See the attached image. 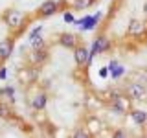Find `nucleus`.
I'll use <instances>...</instances> for the list:
<instances>
[{"label":"nucleus","instance_id":"obj_7","mask_svg":"<svg viewBox=\"0 0 147 138\" xmlns=\"http://www.w3.org/2000/svg\"><path fill=\"white\" fill-rule=\"evenodd\" d=\"M88 57H90V52L85 48V46H76L74 48V59H76V63L79 64H85V63H88Z\"/></svg>","mask_w":147,"mask_h":138},{"label":"nucleus","instance_id":"obj_1","mask_svg":"<svg viewBox=\"0 0 147 138\" xmlns=\"http://www.w3.org/2000/svg\"><path fill=\"white\" fill-rule=\"evenodd\" d=\"M42 30H44L42 26H35L33 30L30 31V35H28V41H30V44H31V48H33V50H39V48H42V46H44Z\"/></svg>","mask_w":147,"mask_h":138},{"label":"nucleus","instance_id":"obj_16","mask_svg":"<svg viewBox=\"0 0 147 138\" xmlns=\"http://www.w3.org/2000/svg\"><path fill=\"white\" fill-rule=\"evenodd\" d=\"M63 18H64V22H68V24H76V17H74V13H70V11L64 13Z\"/></svg>","mask_w":147,"mask_h":138},{"label":"nucleus","instance_id":"obj_15","mask_svg":"<svg viewBox=\"0 0 147 138\" xmlns=\"http://www.w3.org/2000/svg\"><path fill=\"white\" fill-rule=\"evenodd\" d=\"M42 59H46V53L40 48L35 50V52H33V61H42Z\"/></svg>","mask_w":147,"mask_h":138},{"label":"nucleus","instance_id":"obj_20","mask_svg":"<svg viewBox=\"0 0 147 138\" xmlns=\"http://www.w3.org/2000/svg\"><path fill=\"white\" fill-rule=\"evenodd\" d=\"M74 135H76V136H88V135H86V133H83V131H76V133H74Z\"/></svg>","mask_w":147,"mask_h":138},{"label":"nucleus","instance_id":"obj_10","mask_svg":"<svg viewBox=\"0 0 147 138\" xmlns=\"http://www.w3.org/2000/svg\"><path fill=\"white\" fill-rule=\"evenodd\" d=\"M46 105H48V98H46L44 94H39V96H35L33 101H31V107H33L35 110H42Z\"/></svg>","mask_w":147,"mask_h":138},{"label":"nucleus","instance_id":"obj_18","mask_svg":"<svg viewBox=\"0 0 147 138\" xmlns=\"http://www.w3.org/2000/svg\"><path fill=\"white\" fill-rule=\"evenodd\" d=\"M0 116H7V107L4 103H0Z\"/></svg>","mask_w":147,"mask_h":138},{"label":"nucleus","instance_id":"obj_2","mask_svg":"<svg viewBox=\"0 0 147 138\" xmlns=\"http://www.w3.org/2000/svg\"><path fill=\"white\" fill-rule=\"evenodd\" d=\"M109 50V39L107 37H98V39L94 41V44H92V48H90V57H88V64L92 63V59L96 57L98 53H103V52H107Z\"/></svg>","mask_w":147,"mask_h":138},{"label":"nucleus","instance_id":"obj_17","mask_svg":"<svg viewBox=\"0 0 147 138\" xmlns=\"http://www.w3.org/2000/svg\"><path fill=\"white\" fill-rule=\"evenodd\" d=\"M109 74H110V68L109 66H101V70H99V76L101 77H107Z\"/></svg>","mask_w":147,"mask_h":138},{"label":"nucleus","instance_id":"obj_9","mask_svg":"<svg viewBox=\"0 0 147 138\" xmlns=\"http://www.w3.org/2000/svg\"><path fill=\"white\" fill-rule=\"evenodd\" d=\"M131 120H132V123H136V125H144L147 122V112L145 110H132Z\"/></svg>","mask_w":147,"mask_h":138},{"label":"nucleus","instance_id":"obj_13","mask_svg":"<svg viewBox=\"0 0 147 138\" xmlns=\"http://www.w3.org/2000/svg\"><path fill=\"white\" fill-rule=\"evenodd\" d=\"M114 110H118V112H125V110H127L125 99L119 98V96H114Z\"/></svg>","mask_w":147,"mask_h":138},{"label":"nucleus","instance_id":"obj_5","mask_svg":"<svg viewBox=\"0 0 147 138\" xmlns=\"http://www.w3.org/2000/svg\"><path fill=\"white\" fill-rule=\"evenodd\" d=\"M127 90H129V94H131V98H134L138 101L145 99V87L142 85V83H131Z\"/></svg>","mask_w":147,"mask_h":138},{"label":"nucleus","instance_id":"obj_3","mask_svg":"<svg viewBox=\"0 0 147 138\" xmlns=\"http://www.w3.org/2000/svg\"><path fill=\"white\" fill-rule=\"evenodd\" d=\"M22 11H18V9H7L6 13H4V22L9 26V28H18L22 24Z\"/></svg>","mask_w":147,"mask_h":138},{"label":"nucleus","instance_id":"obj_19","mask_svg":"<svg viewBox=\"0 0 147 138\" xmlns=\"http://www.w3.org/2000/svg\"><path fill=\"white\" fill-rule=\"evenodd\" d=\"M6 74H7V70H6V68H0V79H6Z\"/></svg>","mask_w":147,"mask_h":138},{"label":"nucleus","instance_id":"obj_14","mask_svg":"<svg viewBox=\"0 0 147 138\" xmlns=\"http://www.w3.org/2000/svg\"><path fill=\"white\" fill-rule=\"evenodd\" d=\"M90 2H92V0H74V7H77V9H83V7L90 6Z\"/></svg>","mask_w":147,"mask_h":138},{"label":"nucleus","instance_id":"obj_4","mask_svg":"<svg viewBox=\"0 0 147 138\" xmlns=\"http://www.w3.org/2000/svg\"><path fill=\"white\" fill-rule=\"evenodd\" d=\"M99 17H101V13H96V15H90V17H83V18H79V20H76V24L79 26L83 31H90V30L96 28Z\"/></svg>","mask_w":147,"mask_h":138},{"label":"nucleus","instance_id":"obj_8","mask_svg":"<svg viewBox=\"0 0 147 138\" xmlns=\"http://www.w3.org/2000/svg\"><path fill=\"white\" fill-rule=\"evenodd\" d=\"M59 43L66 48H76V43H77V35H72V33H63Z\"/></svg>","mask_w":147,"mask_h":138},{"label":"nucleus","instance_id":"obj_22","mask_svg":"<svg viewBox=\"0 0 147 138\" xmlns=\"http://www.w3.org/2000/svg\"><path fill=\"white\" fill-rule=\"evenodd\" d=\"M144 13H145V15H147V4H145V6H144Z\"/></svg>","mask_w":147,"mask_h":138},{"label":"nucleus","instance_id":"obj_21","mask_svg":"<svg viewBox=\"0 0 147 138\" xmlns=\"http://www.w3.org/2000/svg\"><path fill=\"white\" fill-rule=\"evenodd\" d=\"M114 136H116V138L118 136H123V131H116V133H114Z\"/></svg>","mask_w":147,"mask_h":138},{"label":"nucleus","instance_id":"obj_12","mask_svg":"<svg viewBox=\"0 0 147 138\" xmlns=\"http://www.w3.org/2000/svg\"><path fill=\"white\" fill-rule=\"evenodd\" d=\"M129 31H131L132 35H140L142 31H144V24H142L140 20H132L131 24H129Z\"/></svg>","mask_w":147,"mask_h":138},{"label":"nucleus","instance_id":"obj_11","mask_svg":"<svg viewBox=\"0 0 147 138\" xmlns=\"http://www.w3.org/2000/svg\"><path fill=\"white\" fill-rule=\"evenodd\" d=\"M13 52V46L9 41H0V59H7Z\"/></svg>","mask_w":147,"mask_h":138},{"label":"nucleus","instance_id":"obj_6","mask_svg":"<svg viewBox=\"0 0 147 138\" xmlns=\"http://www.w3.org/2000/svg\"><path fill=\"white\" fill-rule=\"evenodd\" d=\"M57 9H59V6H57V2H55V0H46V2L40 4L39 15L40 17H50V15H53Z\"/></svg>","mask_w":147,"mask_h":138}]
</instances>
